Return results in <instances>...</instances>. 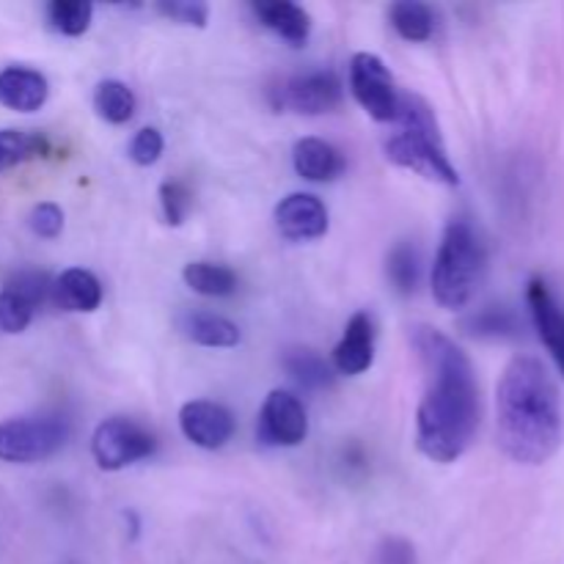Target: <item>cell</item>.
<instances>
[{
  "label": "cell",
  "mask_w": 564,
  "mask_h": 564,
  "mask_svg": "<svg viewBox=\"0 0 564 564\" xmlns=\"http://www.w3.org/2000/svg\"><path fill=\"white\" fill-rule=\"evenodd\" d=\"M160 207L169 226H180L191 209V191L182 182H163L160 185Z\"/></svg>",
  "instance_id": "29"
},
{
  "label": "cell",
  "mask_w": 564,
  "mask_h": 564,
  "mask_svg": "<svg viewBox=\"0 0 564 564\" xmlns=\"http://www.w3.org/2000/svg\"><path fill=\"white\" fill-rule=\"evenodd\" d=\"M297 176L308 182H334L345 171V158L334 143L323 138H301L292 152Z\"/></svg>",
  "instance_id": "15"
},
{
  "label": "cell",
  "mask_w": 564,
  "mask_h": 564,
  "mask_svg": "<svg viewBox=\"0 0 564 564\" xmlns=\"http://www.w3.org/2000/svg\"><path fill=\"white\" fill-rule=\"evenodd\" d=\"M518 330H521V323L505 306H488L466 319V334L482 336V339H507V336H516Z\"/></svg>",
  "instance_id": "23"
},
{
  "label": "cell",
  "mask_w": 564,
  "mask_h": 564,
  "mask_svg": "<svg viewBox=\"0 0 564 564\" xmlns=\"http://www.w3.org/2000/svg\"><path fill=\"white\" fill-rule=\"evenodd\" d=\"M91 3H83V0H53L47 6V20L64 36H80L91 25Z\"/></svg>",
  "instance_id": "25"
},
{
  "label": "cell",
  "mask_w": 564,
  "mask_h": 564,
  "mask_svg": "<svg viewBox=\"0 0 564 564\" xmlns=\"http://www.w3.org/2000/svg\"><path fill=\"white\" fill-rule=\"evenodd\" d=\"M499 446L521 466H543L560 452L564 416L551 369L538 356H516L496 386Z\"/></svg>",
  "instance_id": "2"
},
{
  "label": "cell",
  "mask_w": 564,
  "mask_h": 564,
  "mask_svg": "<svg viewBox=\"0 0 564 564\" xmlns=\"http://www.w3.org/2000/svg\"><path fill=\"white\" fill-rule=\"evenodd\" d=\"M485 270V246L466 218L446 226L433 264V295L444 308L466 306L477 292Z\"/></svg>",
  "instance_id": "4"
},
{
  "label": "cell",
  "mask_w": 564,
  "mask_h": 564,
  "mask_svg": "<svg viewBox=\"0 0 564 564\" xmlns=\"http://www.w3.org/2000/svg\"><path fill=\"white\" fill-rule=\"evenodd\" d=\"M94 110L110 124H124L135 113V94L127 83L105 80L94 91Z\"/></svg>",
  "instance_id": "21"
},
{
  "label": "cell",
  "mask_w": 564,
  "mask_h": 564,
  "mask_svg": "<svg viewBox=\"0 0 564 564\" xmlns=\"http://www.w3.org/2000/svg\"><path fill=\"white\" fill-rule=\"evenodd\" d=\"M284 369L297 386L303 389H330L334 386V367L325 361L319 352L308 350V347H297L284 356Z\"/></svg>",
  "instance_id": "19"
},
{
  "label": "cell",
  "mask_w": 564,
  "mask_h": 564,
  "mask_svg": "<svg viewBox=\"0 0 564 564\" xmlns=\"http://www.w3.org/2000/svg\"><path fill=\"white\" fill-rule=\"evenodd\" d=\"M308 435L306 408L290 391H270L259 411V438L270 446H301Z\"/></svg>",
  "instance_id": "9"
},
{
  "label": "cell",
  "mask_w": 564,
  "mask_h": 564,
  "mask_svg": "<svg viewBox=\"0 0 564 564\" xmlns=\"http://www.w3.org/2000/svg\"><path fill=\"white\" fill-rule=\"evenodd\" d=\"M380 564H413V549L402 540H389L380 549Z\"/></svg>",
  "instance_id": "33"
},
{
  "label": "cell",
  "mask_w": 564,
  "mask_h": 564,
  "mask_svg": "<svg viewBox=\"0 0 564 564\" xmlns=\"http://www.w3.org/2000/svg\"><path fill=\"white\" fill-rule=\"evenodd\" d=\"M182 279L196 295L204 297H226L237 290L235 270L215 262H191L182 270Z\"/></svg>",
  "instance_id": "20"
},
{
  "label": "cell",
  "mask_w": 564,
  "mask_h": 564,
  "mask_svg": "<svg viewBox=\"0 0 564 564\" xmlns=\"http://www.w3.org/2000/svg\"><path fill=\"white\" fill-rule=\"evenodd\" d=\"M253 14L262 20L264 28L279 33L281 39L292 44H303L312 33V17L303 6L290 3V0H257Z\"/></svg>",
  "instance_id": "17"
},
{
  "label": "cell",
  "mask_w": 564,
  "mask_h": 564,
  "mask_svg": "<svg viewBox=\"0 0 564 564\" xmlns=\"http://www.w3.org/2000/svg\"><path fill=\"white\" fill-rule=\"evenodd\" d=\"M163 147H165V141H163V135H160V130H154V127H143V130L138 132L130 143L132 163L154 165L160 160V154H163Z\"/></svg>",
  "instance_id": "32"
},
{
  "label": "cell",
  "mask_w": 564,
  "mask_h": 564,
  "mask_svg": "<svg viewBox=\"0 0 564 564\" xmlns=\"http://www.w3.org/2000/svg\"><path fill=\"white\" fill-rule=\"evenodd\" d=\"M6 290L17 292V295H22L33 306H42L47 297H53V279L47 273H39V270H22V273L11 275Z\"/></svg>",
  "instance_id": "28"
},
{
  "label": "cell",
  "mask_w": 564,
  "mask_h": 564,
  "mask_svg": "<svg viewBox=\"0 0 564 564\" xmlns=\"http://www.w3.org/2000/svg\"><path fill=\"white\" fill-rule=\"evenodd\" d=\"M397 132L386 138V158L394 165L416 171L419 176L444 185H457L460 176L446 154L441 141L438 121L424 99L402 94L400 113H397Z\"/></svg>",
  "instance_id": "3"
},
{
  "label": "cell",
  "mask_w": 564,
  "mask_h": 564,
  "mask_svg": "<svg viewBox=\"0 0 564 564\" xmlns=\"http://www.w3.org/2000/svg\"><path fill=\"white\" fill-rule=\"evenodd\" d=\"M69 438V424L61 416H20L0 424V460L42 463Z\"/></svg>",
  "instance_id": "5"
},
{
  "label": "cell",
  "mask_w": 564,
  "mask_h": 564,
  "mask_svg": "<svg viewBox=\"0 0 564 564\" xmlns=\"http://www.w3.org/2000/svg\"><path fill=\"white\" fill-rule=\"evenodd\" d=\"M50 97L47 77L28 66H6L0 72V105L17 113H33Z\"/></svg>",
  "instance_id": "14"
},
{
  "label": "cell",
  "mask_w": 564,
  "mask_h": 564,
  "mask_svg": "<svg viewBox=\"0 0 564 564\" xmlns=\"http://www.w3.org/2000/svg\"><path fill=\"white\" fill-rule=\"evenodd\" d=\"M154 446H158V441L141 424L124 416H113L105 419L94 430L91 455L102 471H119V468H127L132 463L143 460V457L154 455Z\"/></svg>",
  "instance_id": "6"
},
{
  "label": "cell",
  "mask_w": 564,
  "mask_h": 564,
  "mask_svg": "<svg viewBox=\"0 0 564 564\" xmlns=\"http://www.w3.org/2000/svg\"><path fill=\"white\" fill-rule=\"evenodd\" d=\"M341 102V80L334 72H308L290 77L275 88V108L295 110L303 116H319Z\"/></svg>",
  "instance_id": "8"
},
{
  "label": "cell",
  "mask_w": 564,
  "mask_h": 564,
  "mask_svg": "<svg viewBox=\"0 0 564 564\" xmlns=\"http://www.w3.org/2000/svg\"><path fill=\"white\" fill-rule=\"evenodd\" d=\"M389 279L394 284L397 292L402 295H411L419 284V253L413 251V246L400 242L394 251L389 253Z\"/></svg>",
  "instance_id": "26"
},
{
  "label": "cell",
  "mask_w": 564,
  "mask_h": 564,
  "mask_svg": "<svg viewBox=\"0 0 564 564\" xmlns=\"http://www.w3.org/2000/svg\"><path fill=\"white\" fill-rule=\"evenodd\" d=\"M391 25L408 42H427L435 31V17L433 9L424 3H413V0H405V3H394L389 11Z\"/></svg>",
  "instance_id": "22"
},
{
  "label": "cell",
  "mask_w": 564,
  "mask_h": 564,
  "mask_svg": "<svg viewBox=\"0 0 564 564\" xmlns=\"http://www.w3.org/2000/svg\"><path fill=\"white\" fill-rule=\"evenodd\" d=\"M28 226H31L33 235L44 237V240H55L64 231V209L53 202L36 204L28 215Z\"/></svg>",
  "instance_id": "30"
},
{
  "label": "cell",
  "mask_w": 564,
  "mask_h": 564,
  "mask_svg": "<svg viewBox=\"0 0 564 564\" xmlns=\"http://www.w3.org/2000/svg\"><path fill=\"white\" fill-rule=\"evenodd\" d=\"M350 91L356 102L372 116L375 121H394L400 113L397 83L389 66L375 53H356L350 61Z\"/></svg>",
  "instance_id": "7"
},
{
  "label": "cell",
  "mask_w": 564,
  "mask_h": 564,
  "mask_svg": "<svg viewBox=\"0 0 564 564\" xmlns=\"http://www.w3.org/2000/svg\"><path fill=\"white\" fill-rule=\"evenodd\" d=\"M275 226L292 242L319 240L328 231V209L312 193H290L275 207Z\"/></svg>",
  "instance_id": "11"
},
{
  "label": "cell",
  "mask_w": 564,
  "mask_h": 564,
  "mask_svg": "<svg viewBox=\"0 0 564 564\" xmlns=\"http://www.w3.org/2000/svg\"><path fill=\"white\" fill-rule=\"evenodd\" d=\"M375 361V325L367 312L352 314L334 350V369L347 378L364 375Z\"/></svg>",
  "instance_id": "13"
},
{
  "label": "cell",
  "mask_w": 564,
  "mask_h": 564,
  "mask_svg": "<svg viewBox=\"0 0 564 564\" xmlns=\"http://www.w3.org/2000/svg\"><path fill=\"white\" fill-rule=\"evenodd\" d=\"M47 149L42 135L25 130H0V171H9Z\"/></svg>",
  "instance_id": "24"
},
{
  "label": "cell",
  "mask_w": 564,
  "mask_h": 564,
  "mask_svg": "<svg viewBox=\"0 0 564 564\" xmlns=\"http://www.w3.org/2000/svg\"><path fill=\"white\" fill-rule=\"evenodd\" d=\"M180 330L202 347H235L240 341V328L231 319L213 312H182Z\"/></svg>",
  "instance_id": "18"
},
{
  "label": "cell",
  "mask_w": 564,
  "mask_h": 564,
  "mask_svg": "<svg viewBox=\"0 0 564 564\" xmlns=\"http://www.w3.org/2000/svg\"><path fill=\"white\" fill-rule=\"evenodd\" d=\"M527 303L532 312V323L543 339L545 350L554 358L556 369L564 378V308L556 301L551 286L543 279H532L527 286Z\"/></svg>",
  "instance_id": "12"
},
{
  "label": "cell",
  "mask_w": 564,
  "mask_h": 564,
  "mask_svg": "<svg viewBox=\"0 0 564 564\" xmlns=\"http://www.w3.org/2000/svg\"><path fill=\"white\" fill-rule=\"evenodd\" d=\"M413 347L424 367V397L416 411V444L433 463H455L479 430L482 402L471 358L444 330L419 325Z\"/></svg>",
  "instance_id": "1"
},
{
  "label": "cell",
  "mask_w": 564,
  "mask_h": 564,
  "mask_svg": "<svg viewBox=\"0 0 564 564\" xmlns=\"http://www.w3.org/2000/svg\"><path fill=\"white\" fill-rule=\"evenodd\" d=\"M158 11L163 17H169V20L180 22V25H196V28L207 25V17H209V6L196 3V0H163V3H158Z\"/></svg>",
  "instance_id": "31"
},
{
  "label": "cell",
  "mask_w": 564,
  "mask_h": 564,
  "mask_svg": "<svg viewBox=\"0 0 564 564\" xmlns=\"http://www.w3.org/2000/svg\"><path fill=\"white\" fill-rule=\"evenodd\" d=\"M33 312H36L33 303L3 286V292H0V330L3 334H22L31 325Z\"/></svg>",
  "instance_id": "27"
},
{
  "label": "cell",
  "mask_w": 564,
  "mask_h": 564,
  "mask_svg": "<svg viewBox=\"0 0 564 564\" xmlns=\"http://www.w3.org/2000/svg\"><path fill=\"white\" fill-rule=\"evenodd\" d=\"M53 301L66 312H94L102 303V284L91 270L69 268L53 281Z\"/></svg>",
  "instance_id": "16"
},
{
  "label": "cell",
  "mask_w": 564,
  "mask_h": 564,
  "mask_svg": "<svg viewBox=\"0 0 564 564\" xmlns=\"http://www.w3.org/2000/svg\"><path fill=\"white\" fill-rule=\"evenodd\" d=\"M180 427L191 444L202 449H220L235 435V416L229 408L209 400H193L182 405Z\"/></svg>",
  "instance_id": "10"
}]
</instances>
